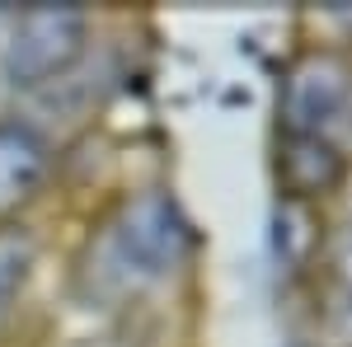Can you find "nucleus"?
<instances>
[{
  "instance_id": "nucleus-1",
  "label": "nucleus",
  "mask_w": 352,
  "mask_h": 347,
  "mask_svg": "<svg viewBox=\"0 0 352 347\" xmlns=\"http://www.w3.org/2000/svg\"><path fill=\"white\" fill-rule=\"evenodd\" d=\"M85 43V10L76 5H33L14 28V43L5 56V76L14 85H43L66 71Z\"/></svg>"
},
{
  "instance_id": "nucleus-2",
  "label": "nucleus",
  "mask_w": 352,
  "mask_h": 347,
  "mask_svg": "<svg viewBox=\"0 0 352 347\" xmlns=\"http://www.w3.org/2000/svg\"><path fill=\"white\" fill-rule=\"evenodd\" d=\"M118 244H122V258L136 263L141 272H169V267L184 263V254L192 249V230L188 221L179 216L174 207V197H164V192H146V197H136L132 207L122 212L118 221Z\"/></svg>"
},
{
  "instance_id": "nucleus-3",
  "label": "nucleus",
  "mask_w": 352,
  "mask_h": 347,
  "mask_svg": "<svg viewBox=\"0 0 352 347\" xmlns=\"http://www.w3.org/2000/svg\"><path fill=\"white\" fill-rule=\"evenodd\" d=\"M348 99V66L338 56H310L287 80V122L292 136H310V127L329 122Z\"/></svg>"
},
{
  "instance_id": "nucleus-4",
  "label": "nucleus",
  "mask_w": 352,
  "mask_h": 347,
  "mask_svg": "<svg viewBox=\"0 0 352 347\" xmlns=\"http://www.w3.org/2000/svg\"><path fill=\"white\" fill-rule=\"evenodd\" d=\"M43 164L47 150L38 136L19 122H0V212L33 192V183L43 179Z\"/></svg>"
},
{
  "instance_id": "nucleus-5",
  "label": "nucleus",
  "mask_w": 352,
  "mask_h": 347,
  "mask_svg": "<svg viewBox=\"0 0 352 347\" xmlns=\"http://www.w3.org/2000/svg\"><path fill=\"white\" fill-rule=\"evenodd\" d=\"M282 183L292 188L296 197H310V192H329V188L343 179V160L338 150L320 141V136H292L287 141V155H282Z\"/></svg>"
},
{
  "instance_id": "nucleus-6",
  "label": "nucleus",
  "mask_w": 352,
  "mask_h": 347,
  "mask_svg": "<svg viewBox=\"0 0 352 347\" xmlns=\"http://www.w3.org/2000/svg\"><path fill=\"white\" fill-rule=\"evenodd\" d=\"M28 263H33V240L24 230H0V324L10 315L19 287H24Z\"/></svg>"
},
{
  "instance_id": "nucleus-7",
  "label": "nucleus",
  "mask_w": 352,
  "mask_h": 347,
  "mask_svg": "<svg viewBox=\"0 0 352 347\" xmlns=\"http://www.w3.org/2000/svg\"><path fill=\"white\" fill-rule=\"evenodd\" d=\"M338 267H343V277L352 282V230H348V240H343V249H338Z\"/></svg>"
}]
</instances>
